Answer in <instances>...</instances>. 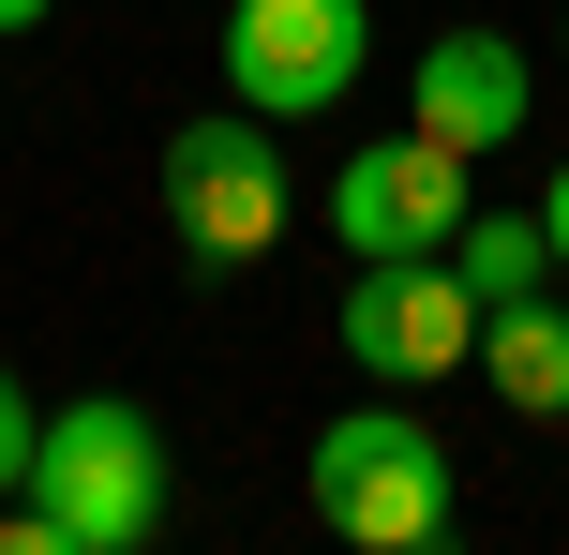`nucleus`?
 <instances>
[{
    "instance_id": "obj_1",
    "label": "nucleus",
    "mask_w": 569,
    "mask_h": 555,
    "mask_svg": "<svg viewBox=\"0 0 569 555\" xmlns=\"http://www.w3.org/2000/svg\"><path fill=\"white\" fill-rule=\"evenodd\" d=\"M16 496L60 526V555H136L166 526V420H150L136 390H90V406H60L46 436H30Z\"/></svg>"
},
{
    "instance_id": "obj_2",
    "label": "nucleus",
    "mask_w": 569,
    "mask_h": 555,
    "mask_svg": "<svg viewBox=\"0 0 569 555\" xmlns=\"http://www.w3.org/2000/svg\"><path fill=\"white\" fill-rule=\"evenodd\" d=\"M300 496H315V526L360 541V555H435L450 541V436L405 420V406H345L330 436H315Z\"/></svg>"
},
{
    "instance_id": "obj_3",
    "label": "nucleus",
    "mask_w": 569,
    "mask_h": 555,
    "mask_svg": "<svg viewBox=\"0 0 569 555\" xmlns=\"http://www.w3.org/2000/svg\"><path fill=\"white\" fill-rule=\"evenodd\" d=\"M270 136H284V120H256V106H196L166 136V226H180L196 270H256L270 240H284L300 196H284V150Z\"/></svg>"
},
{
    "instance_id": "obj_4",
    "label": "nucleus",
    "mask_w": 569,
    "mask_h": 555,
    "mask_svg": "<svg viewBox=\"0 0 569 555\" xmlns=\"http://www.w3.org/2000/svg\"><path fill=\"white\" fill-rule=\"evenodd\" d=\"M330 346L360 360L375 390H435L450 360H480V286H465L450 256H360V286H345Z\"/></svg>"
},
{
    "instance_id": "obj_5",
    "label": "nucleus",
    "mask_w": 569,
    "mask_h": 555,
    "mask_svg": "<svg viewBox=\"0 0 569 555\" xmlns=\"http://www.w3.org/2000/svg\"><path fill=\"white\" fill-rule=\"evenodd\" d=\"M375 60V16L360 0H226V90L256 120H330Z\"/></svg>"
},
{
    "instance_id": "obj_6",
    "label": "nucleus",
    "mask_w": 569,
    "mask_h": 555,
    "mask_svg": "<svg viewBox=\"0 0 569 555\" xmlns=\"http://www.w3.org/2000/svg\"><path fill=\"white\" fill-rule=\"evenodd\" d=\"M465 150L450 136H420V120H405V136H360L330 166V240L345 256H450V226H465Z\"/></svg>"
},
{
    "instance_id": "obj_7",
    "label": "nucleus",
    "mask_w": 569,
    "mask_h": 555,
    "mask_svg": "<svg viewBox=\"0 0 569 555\" xmlns=\"http://www.w3.org/2000/svg\"><path fill=\"white\" fill-rule=\"evenodd\" d=\"M525 106H540V90H525V46H510V30H435L420 76H405V120H420V136H450L465 166H480V150H510Z\"/></svg>"
},
{
    "instance_id": "obj_8",
    "label": "nucleus",
    "mask_w": 569,
    "mask_h": 555,
    "mask_svg": "<svg viewBox=\"0 0 569 555\" xmlns=\"http://www.w3.org/2000/svg\"><path fill=\"white\" fill-rule=\"evenodd\" d=\"M480 376H495V406L569 420V300H555V286H525V300L480 316Z\"/></svg>"
},
{
    "instance_id": "obj_9",
    "label": "nucleus",
    "mask_w": 569,
    "mask_h": 555,
    "mask_svg": "<svg viewBox=\"0 0 569 555\" xmlns=\"http://www.w3.org/2000/svg\"><path fill=\"white\" fill-rule=\"evenodd\" d=\"M450 270L480 286V316H495V300H525L555 270V240H540V210H465V226H450Z\"/></svg>"
},
{
    "instance_id": "obj_10",
    "label": "nucleus",
    "mask_w": 569,
    "mask_h": 555,
    "mask_svg": "<svg viewBox=\"0 0 569 555\" xmlns=\"http://www.w3.org/2000/svg\"><path fill=\"white\" fill-rule=\"evenodd\" d=\"M30 436H46V406H30V376H16V360H0V496H16V480H30Z\"/></svg>"
},
{
    "instance_id": "obj_11",
    "label": "nucleus",
    "mask_w": 569,
    "mask_h": 555,
    "mask_svg": "<svg viewBox=\"0 0 569 555\" xmlns=\"http://www.w3.org/2000/svg\"><path fill=\"white\" fill-rule=\"evenodd\" d=\"M540 240H555V270H569V166L540 180Z\"/></svg>"
},
{
    "instance_id": "obj_12",
    "label": "nucleus",
    "mask_w": 569,
    "mask_h": 555,
    "mask_svg": "<svg viewBox=\"0 0 569 555\" xmlns=\"http://www.w3.org/2000/svg\"><path fill=\"white\" fill-rule=\"evenodd\" d=\"M60 16V0H0V46H16V30H46Z\"/></svg>"
}]
</instances>
